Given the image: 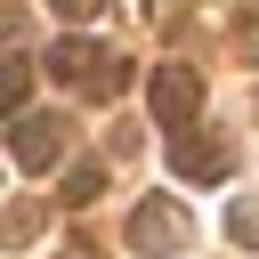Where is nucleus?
<instances>
[{
    "mask_svg": "<svg viewBox=\"0 0 259 259\" xmlns=\"http://www.w3.org/2000/svg\"><path fill=\"white\" fill-rule=\"evenodd\" d=\"M49 73L73 81L81 97H113V89H121V57H105L97 40H57V49H49Z\"/></svg>",
    "mask_w": 259,
    "mask_h": 259,
    "instance_id": "f03ea898",
    "label": "nucleus"
},
{
    "mask_svg": "<svg viewBox=\"0 0 259 259\" xmlns=\"http://www.w3.org/2000/svg\"><path fill=\"white\" fill-rule=\"evenodd\" d=\"M49 8H57V16H65V24H89V16H97V8H105V0H49Z\"/></svg>",
    "mask_w": 259,
    "mask_h": 259,
    "instance_id": "9d476101",
    "label": "nucleus"
},
{
    "mask_svg": "<svg viewBox=\"0 0 259 259\" xmlns=\"http://www.w3.org/2000/svg\"><path fill=\"white\" fill-rule=\"evenodd\" d=\"M97 194H105V162H73V170H65V202H73V210H89Z\"/></svg>",
    "mask_w": 259,
    "mask_h": 259,
    "instance_id": "423d86ee",
    "label": "nucleus"
},
{
    "mask_svg": "<svg viewBox=\"0 0 259 259\" xmlns=\"http://www.w3.org/2000/svg\"><path fill=\"white\" fill-rule=\"evenodd\" d=\"M170 170H178V178H194V186H219V178L235 170V146H219V138L186 130V138H170Z\"/></svg>",
    "mask_w": 259,
    "mask_h": 259,
    "instance_id": "20e7f679",
    "label": "nucleus"
},
{
    "mask_svg": "<svg viewBox=\"0 0 259 259\" xmlns=\"http://www.w3.org/2000/svg\"><path fill=\"white\" fill-rule=\"evenodd\" d=\"M32 227H40V210H32V202H16V210H8V219H0V243H24V235H32Z\"/></svg>",
    "mask_w": 259,
    "mask_h": 259,
    "instance_id": "1a4fd4ad",
    "label": "nucleus"
},
{
    "mask_svg": "<svg viewBox=\"0 0 259 259\" xmlns=\"http://www.w3.org/2000/svg\"><path fill=\"white\" fill-rule=\"evenodd\" d=\"M186 243H194V219L178 210V194H146L130 210V251L138 259H178Z\"/></svg>",
    "mask_w": 259,
    "mask_h": 259,
    "instance_id": "f257e3e1",
    "label": "nucleus"
},
{
    "mask_svg": "<svg viewBox=\"0 0 259 259\" xmlns=\"http://www.w3.org/2000/svg\"><path fill=\"white\" fill-rule=\"evenodd\" d=\"M8 154H16V170H49V162L65 154V121H49V113H16Z\"/></svg>",
    "mask_w": 259,
    "mask_h": 259,
    "instance_id": "39448f33",
    "label": "nucleus"
},
{
    "mask_svg": "<svg viewBox=\"0 0 259 259\" xmlns=\"http://www.w3.org/2000/svg\"><path fill=\"white\" fill-rule=\"evenodd\" d=\"M194 113H202V73L194 65H162L154 73V121L162 130H186Z\"/></svg>",
    "mask_w": 259,
    "mask_h": 259,
    "instance_id": "7ed1b4c3",
    "label": "nucleus"
},
{
    "mask_svg": "<svg viewBox=\"0 0 259 259\" xmlns=\"http://www.w3.org/2000/svg\"><path fill=\"white\" fill-rule=\"evenodd\" d=\"M227 235H235V243H259V194H243V202L227 210Z\"/></svg>",
    "mask_w": 259,
    "mask_h": 259,
    "instance_id": "6e6552de",
    "label": "nucleus"
},
{
    "mask_svg": "<svg viewBox=\"0 0 259 259\" xmlns=\"http://www.w3.org/2000/svg\"><path fill=\"white\" fill-rule=\"evenodd\" d=\"M24 89H32V65L24 57H0V113H24Z\"/></svg>",
    "mask_w": 259,
    "mask_h": 259,
    "instance_id": "0eeeda50",
    "label": "nucleus"
}]
</instances>
